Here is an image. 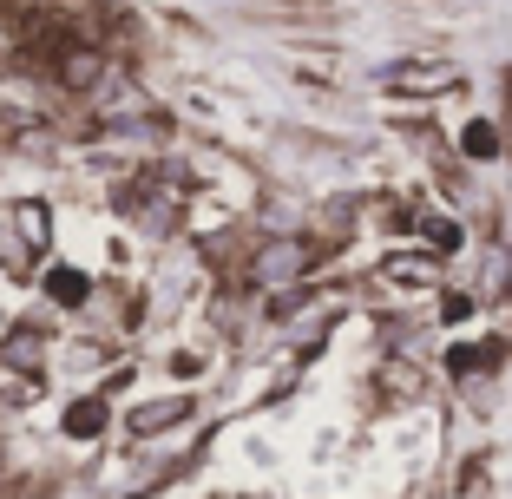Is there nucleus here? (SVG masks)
I'll return each mask as SVG.
<instances>
[{
  "instance_id": "nucleus-6",
  "label": "nucleus",
  "mask_w": 512,
  "mask_h": 499,
  "mask_svg": "<svg viewBox=\"0 0 512 499\" xmlns=\"http://www.w3.org/2000/svg\"><path fill=\"white\" fill-rule=\"evenodd\" d=\"M467 152L473 158H493V132H467Z\"/></svg>"
},
{
  "instance_id": "nucleus-2",
  "label": "nucleus",
  "mask_w": 512,
  "mask_h": 499,
  "mask_svg": "<svg viewBox=\"0 0 512 499\" xmlns=\"http://www.w3.org/2000/svg\"><path fill=\"white\" fill-rule=\"evenodd\" d=\"M184 414H191V401H158V408H138L132 414V434H158V427L184 421Z\"/></svg>"
},
{
  "instance_id": "nucleus-1",
  "label": "nucleus",
  "mask_w": 512,
  "mask_h": 499,
  "mask_svg": "<svg viewBox=\"0 0 512 499\" xmlns=\"http://www.w3.org/2000/svg\"><path fill=\"white\" fill-rule=\"evenodd\" d=\"M309 270V243H270V250H263V257H256V283L263 289H283L289 276H302Z\"/></svg>"
},
{
  "instance_id": "nucleus-4",
  "label": "nucleus",
  "mask_w": 512,
  "mask_h": 499,
  "mask_svg": "<svg viewBox=\"0 0 512 499\" xmlns=\"http://www.w3.org/2000/svg\"><path fill=\"white\" fill-rule=\"evenodd\" d=\"M53 296H60V303H86V276L79 270H53Z\"/></svg>"
},
{
  "instance_id": "nucleus-3",
  "label": "nucleus",
  "mask_w": 512,
  "mask_h": 499,
  "mask_svg": "<svg viewBox=\"0 0 512 499\" xmlns=\"http://www.w3.org/2000/svg\"><path fill=\"white\" fill-rule=\"evenodd\" d=\"M60 79H66V86H92V79H99V53H86V46H79V53H66V60H60Z\"/></svg>"
},
{
  "instance_id": "nucleus-5",
  "label": "nucleus",
  "mask_w": 512,
  "mask_h": 499,
  "mask_svg": "<svg viewBox=\"0 0 512 499\" xmlns=\"http://www.w3.org/2000/svg\"><path fill=\"white\" fill-rule=\"evenodd\" d=\"M66 427H73V434H92V427H106V408H99V401H79V408L66 414Z\"/></svg>"
}]
</instances>
